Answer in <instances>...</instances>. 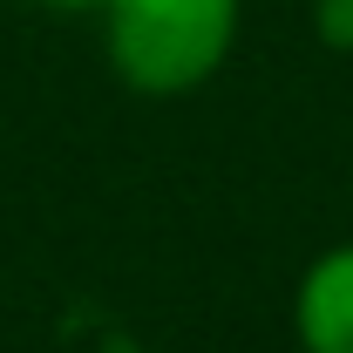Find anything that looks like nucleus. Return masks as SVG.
Here are the masks:
<instances>
[{
  "label": "nucleus",
  "mask_w": 353,
  "mask_h": 353,
  "mask_svg": "<svg viewBox=\"0 0 353 353\" xmlns=\"http://www.w3.org/2000/svg\"><path fill=\"white\" fill-rule=\"evenodd\" d=\"M95 21L116 82L150 102H176L224 75L245 0H102Z\"/></svg>",
  "instance_id": "nucleus-1"
},
{
  "label": "nucleus",
  "mask_w": 353,
  "mask_h": 353,
  "mask_svg": "<svg viewBox=\"0 0 353 353\" xmlns=\"http://www.w3.org/2000/svg\"><path fill=\"white\" fill-rule=\"evenodd\" d=\"M292 347L299 353H353V238L312 252L292 279Z\"/></svg>",
  "instance_id": "nucleus-2"
},
{
  "label": "nucleus",
  "mask_w": 353,
  "mask_h": 353,
  "mask_svg": "<svg viewBox=\"0 0 353 353\" xmlns=\"http://www.w3.org/2000/svg\"><path fill=\"white\" fill-rule=\"evenodd\" d=\"M312 41L353 61V0H312Z\"/></svg>",
  "instance_id": "nucleus-3"
},
{
  "label": "nucleus",
  "mask_w": 353,
  "mask_h": 353,
  "mask_svg": "<svg viewBox=\"0 0 353 353\" xmlns=\"http://www.w3.org/2000/svg\"><path fill=\"white\" fill-rule=\"evenodd\" d=\"M41 7H54V14H95L102 0H41Z\"/></svg>",
  "instance_id": "nucleus-4"
},
{
  "label": "nucleus",
  "mask_w": 353,
  "mask_h": 353,
  "mask_svg": "<svg viewBox=\"0 0 353 353\" xmlns=\"http://www.w3.org/2000/svg\"><path fill=\"white\" fill-rule=\"evenodd\" d=\"M102 353H143V347H136V340H123V333H116V340H109V347H102Z\"/></svg>",
  "instance_id": "nucleus-5"
}]
</instances>
